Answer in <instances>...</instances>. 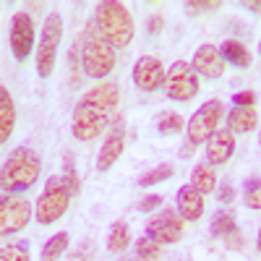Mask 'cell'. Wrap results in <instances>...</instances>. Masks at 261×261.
<instances>
[{"mask_svg": "<svg viewBox=\"0 0 261 261\" xmlns=\"http://www.w3.org/2000/svg\"><path fill=\"white\" fill-rule=\"evenodd\" d=\"M118 86L113 81H99L89 92H84L73 107L71 118V134L79 141H92L102 136V130L113 123L118 110Z\"/></svg>", "mask_w": 261, "mask_h": 261, "instance_id": "cell-1", "label": "cell"}, {"mask_svg": "<svg viewBox=\"0 0 261 261\" xmlns=\"http://www.w3.org/2000/svg\"><path fill=\"white\" fill-rule=\"evenodd\" d=\"M79 55H81V68L89 79H105L115 71V47L99 34L94 18L81 32Z\"/></svg>", "mask_w": 261, "mask_h": 261, "instance_id": "cell-2", "label": "cell"}, {"mask_svg": "<svg viewBox=\"0 0 261 261\" xmlns=\"http://www.w3.org/2000/svg\"><path fill=\"white\" fill-rule=\"evenodd\" d=\"M94 24H97L99 34L110 42L115 50L128 47L134 34H136V24H134V18H130V11L123 3H115V0H102L94 8Z\"/></svg>", "mask_w": 261, "mask_h": 261, "instance_id": "cell-3", "label": "cell"}, {"mask_svg": "<svg viewBox=\"0 0 261 261\" xmlns=\"http://www.w3.org/2000/svg\"><path fill=\"white\" fill-rule=\"evenodd\" d=\"M39 157L37 151L29 146H16L6 165H3V188L6 193H21V191H29L37 180H39Z\"/></svg>", "mask_w": 261, "mask_h": 261, "instance_id": "cell-4", "label": "cell"}, {"mask_svg": "<svg viewBox=\"0 0 261 261\" xmlns=\"http://www.w3.org/2000/svg\"><path fill=\"white\" fill-rule=\"evenodd\" d=\"M68 204H71V191L65 186L63 175H53V178H47L45 188H42L39 199H37L34 220L39 225H53L68 212Z\"/></svg>", "mask_w": 261, "mask_h": 261, "instance_id": "cell-5", "label": "cell"}, {"mask_svg": "<svg viewBox=\"0 0 261 261\" xmlns=\"http://www.w3.org/2000/svg\"><path fill=\"white\" fill-rule=\"evenodd\" d=\"M60 39H63V18H60V13H50L45 18V27H42V34H39V45H37V55H34L37 73L42 79H47L55 68Z\"/></svg>", "mask_w": 261, "mask_h": 261, "instance_id": "cell-6", "label": "cell"}, {"mask_svg": "<svg viewBox=\"0 0 261 261\" xmlns=\"http://www.w3.org/2000/svg\"><path fill=\"white\" fill-rule=\"evenodd\" d=\"M225 118V105L220 99H206L199 110H196L186 125L188 130V144L191 146H199L206 144L217 130H220V120Z\"/></svg>", "mask_w": 261, "mask_h": 261, "instance_id": "cell-7", "label": "cell"}, {"mask_svg": "<svg viewBox=\"0 0 261 261\" xmlns=\"http://www.w3.org/2000/svg\"><path fill=\"white\" fill-rule=\"evenodd\" d=\"M199 73L193 71V65L186 60H175L170 65V71L165 76V94L172 102H188L199 94Z\"/></svg>", "mask_w": 261, "mask_h": 261, "instance_id": "cell-8", "label": "cell"}, {"mask_svg": "<svg viewBox=\"0 0 261 261\" xmlns=\"http://www.w3.org/2000/svg\"><path fill=\"white\" fill-rule=\"evenodd\" d=\"M183 217L178 214V209H162L160 214H154L144 227V235L151 238L160 246H172L180 241L183 235Z\"/></svg>", "mask_w": 261, "mask_h": 261, "instance_id": "cell-9", "label": "cell"}, {"mask_svg": "<svg viewBox=\"0 0 261 261\" xmlns=\"http://www.w3.org/2000/svg\"><path fill=\"white\" fill-rule=\"evenodd\" d=\"M32 220V204L16 193H6L0 199V232L6 238L21 232Z\"/></svg>", "mask_w": 261, "mask_h": 261, "instance_id": "cell-10", "label": "cell"}, {"mask_svg": "<svg viewBox=\"0 0 261 261\" xmlns=\"http://www.w3.org/2000/svg\"><path fill=\"white\" fill-rule=\"evenodd\" d=\"M34 21L27 11H18L13 18H11V27H8V45H11V53L16 60H29L32 55V47H34Z\"/></svg>", "mask_w": 261, "mask_h": 261, "instance_id": "cell-11", "label": "cell"}, {"mask_svg": "<svg viewBox=\"0 0 261 261\" xmlns=\"http://www.w3.org/2000/svg\"><path fill=\"white\" fill-rule=\"evenodd\" d=\"M165 76H167L165 65L154 55H144L134 65V84L141 92H157L160 86H165Z\"/></svg>", "mask_w": 261, "mask_h": 261, "instance_id": "cell-12", "label": "cell"}, {"mask_svg": "<svg viewBox=\"0 0 261 261\" xmlns=\"http://www.w3.org/2000/svg\"><path fill=\"white\" fill-rule=\"evenodd\" d=\"M123 146H125V123L123 118H115V123L110 125V134H107L105 144L99 146V154H97V170L99 172H107L118 157L123 154Z\"/></svg>", "mask_w": 261, "mask_h": 261, "instance_id": "cell-13", "label": "cell"}, {"mask_svg": "<svg viewBox=\"0 0 261 261\" xmlns=\"http://www.w3.org/2000/svg\"><path fill=\"white\" fill-rule=\"evenodd\" d=\"M193 71L204 76V79H220L225 73V58L220 53V47H214V45H199L193 53Z\"/></svg>", "mask_w": 261, "mask_h": 261, "instance_id": "cell-14", "label": "cell"}, {"mask_svg": "<svg viewBox=\"0 0 261 261\" xmlns=\"http://www.w3.org/2000/svg\"><path fill=\"white\" fill-rule=\"evenodd\" d=\"M235 151V134L230 128H220L217 134L206 141V162L214 165H225Z\"/></svg>", "mask_w": 261, "mask_h": 261, "instance_id": "cell-15", "label": "cell"}, {"mask_svg": "<svg viewBox=\"0 0 261 261\" xmlns=\"http://www.w3.org/2000/svg\"><path fill=\"white\" fill-rule=\"evenodd\" d=\"M175 201H178V214L183 217L186 222H196V220H201V214H204V193H199L193 186H183L175 196Z\"/></svg>", "mask_w": 261, "mask_h": 261, "instance_id": "cell-16", "label": "cell"}, {"mask_svg": "<svg viewBox=\"0 0 261 261\" xmlns=\"http://www.w3.org/2000/svg\"><path fill=\"white\" fill-rule=\"evenodd\" d=\"M227 118V128L232 130V134H251V130L256 128L258 123V113L256 107H235L225 115Z\"/></svg>", "mask_w": 261, "mask_h": 261, "instance_id": "cell-17", "label": "cell"}, {"mask_svg": "<svg viewBox=\"0 0 261 261\" xmlns=\"http://www.w3.org/2000/svg\"><path fill=\"white\" fill-rule=\"evenodd\" d=\"M13 125H16V107L13 99L8 94L6 86H0V141H8L13 134Z\"/></svg>", "mask_w": 261, "mask_h": 261, "instance_id": "cell-18", "label": "cell"}, {"mask_svg": "<svg viewBox=\"0 0 261 261\" xmlns=\"http://www.w3.org/2000/svg\"><path fill=\"white\" fill-rule=\"evenodd\" d=\"M220 53H222L225 63L235 65V68H248V65H251V53H248V47L243 45V42H238V39L222 42Z\"/></svg>", "mask_w": 261, "mask_h": 261, "instance_id": "cell-19", "label": "cell"}, {"mask_svg": "<svg viewBox=\"0 0 261 261\" xmlns=\"http://www.w3.org/2000/svg\"><path fill=\"white\" fill-rule=\"evenodd\" d=\"M191 186L199 193H212L217 188V172L209 162H199L191 170Z\"/></svg>", "mask_w": 261, "mask_h": 261, "instance_id": "cell-20", "label": "cell"}, {"mask_svg": "<svg viewBox=\"0 0 261 261\" xmlns=\"http://www.w3.org/2000/svg\"><path fill=\"white\" fill-rule=\"evenodd\" d=\"M130 230H128V225L125 222H115L113 227H110V232H107V251L110 253H123L128 246H130Z\"/></svg>", "mask_w": 261, "mask_h": 261, "instance_id": "cell-21", "label": "cell"}, {"mask_svg": "<svg viewBox=\"0 0 261 261\" xmlns=\"http://www.w3.org/2000/svg\"><path fill=\"white\" fill-rule=\"evenodd\" d=\"M65 251H68V232H55L50 241L42 246L39 261H58Z\"/></svg>", "mask_w": 261, "mask_h": 261, "instance_id": "cell-22", "label": "cell"}, {"mask_svg": "<svg viewBox=\"0 0 261 261\" xmlns=\"http://www.w3.org/2000/svg\"><path fill=\"white\" fill-rule=\"evenodd\" d=\"M183 130V118L172 110H162L157 115V134L160 136H178Z\"/></svg>", "mask_w": 261, "mask_h": 261, "instance_id": "cell-23", "label": "cell"}, {"mask_svg": "<svg viewBox=\"0 0 261 261\" xmlns=\"http://www.w3.org/2000/svg\"><path fill=\"white\" fill-rule=\"evenodd\" d=\"M209 230H212V235H214V238H227L230 232H235V230H238L235 214H232V212H217Z\"/></svg>", "mask_w": 261, "mask_h": 261, "instance_id": "cell-24", "label": "cell"}, {"mask_svg": "<svg viewBox=\"0 0 261 261\" xmlns=\"http://www.w3.org/2000/svg\"><path fill=\"white\" fill-rule=\"evenodd\" d=\"M172 165H157V167H151L149 172H144V175L139 178V186L141 188H149V186H157V183H165V180H170L172 178Z\"/></svg>", "mask_w": 261, "mask_h": 261, "instance_id": "cell-25", "label": "cell"}, {"mask_svg": "<svg viewBox=\"0 0 261 261\" xmlns=\"http://www.w3.org/2000/svg\"><path fill=\"white\" fill-rule=\"evenodd\" d=\"M243 204L248 209L261 212V175L246 180V186H243Z\"/></svg>", "mask_w": 261, "mask_h": 261, "instance_id": "cell-26", "label": "cell"}, {"mask_svg": "<svg viewBox=\"0 0 261 261\" xmlns=\"http://www.w3.org/2000/svg\"><path fill=\"white\" fill-rule=\"evenodd\" d=\"M63 180H65V186H68L71 196H79L81 183H79V170H76V162H73L71 154L63 157Z\"/></svg>", "mask_w": 261, "mask_h": 261, "instance_id": "cell-27", "label": "cell"}, {"mask_svg": "<svg viewBox=\"0 0 261 261\" xmlns=\"http://www.w3.org/2000/svg\"><path fill=\"white\" fill-rule=\"evenodd\" d=\"M0 261H32L29 246L24 241H13V243L3 246V251H0Z\"/></svg>", "mask_w": 261, "mask_h": 261, "instance_id": "cell-28", "label": "cell"}, {"mask_svg": "<svg viewBox=\"0 0 261 261\" xmlns=\"http://www.w3.org/2000/svg\"><path fill=\"white\" fill-rule=\"evenodd\" d=\"M136 256L139 258H144V261H154L157 256H160V243H154L151 238H139L136 241Z\"/></svg>", "mask_w": 261, "mask_h": 261, "instance_id": "cell-29", "label": "cell"}, {"mask_svg": "<svg viewBox=\"0 0 261 261\" xmlns=\"http://www.w3.org/2000/svg\"><path fill=\"white\" fill-rule=\"evenodd\" d=\"M94 256H97L94 243H92V241H81V243L68 253V261H94Z\"/></svg>", "mask_w": 261, "mask_h": 261, "instance_id": "cell-30", "label": "cell"}, {"mask_svg": "<svg viewBox=\"0 0 261 261\" xmlns=\"http://www.w3.org/2000/svg\"><path fill=\"white\" fill-rule=\"evenodd\" d=\"M222 3H217V0H209V3H204V0H188V3L183 6L188 16H196V13H212V11H220Z\"/></svg>", "mask_w": 261, "mask_h": 261, "instance_id": "cell-31", "label": "cell"}, {"mask_svg": "<svg viewBox=\"0 0 261 261\" xmlns=\"http://www.w3.org/2000/svg\"><path fill=\"white\" fill-rule=\"evenodd\" d=\"M253 102H256V94L251 89H243V92L232 94V105L235 107H253Z\"/></svg>", "mask_w": 261, "mask_h": 261, "instance_id": "cell-32", "label": "cell"}, {"mask_svg": "<svg viewBox=\"0 0 261 261\" xmlns=\"http://www.w3.org/2000/svg\"><path fill=\"white\" fill-rule=\"evenodd\" d=\"M160 206H162V196L160 193H149V196H144V201L139 204V212H154Z\"/></svg>", "mask_w": 261, "mask_h": 261, "instance_id": "cell-33", "label": "cell"}, {"mask_svg": "<svg viewBox=\"0 0 261 261\" xmlns=\"http://www.w3.org/2000/svg\"><path fill=\"white\" fill-rule=\"evenodd\" d=\"M225 246H227L230 251H241V248H243V232H241V227L225 238Z\"/></svg>", "mask_w": 261, "mask_h": 261, "instance_id": "cell-34", "label": "cell"}, {"mask_svg": "<svg viewBox=\"0 0 261 261\" xmlns=\"http://www.w3.org/2000/svg\"><path fill=\"white\" fill-rule=\"evenodd\" d=\"M162 27H165V18H162L160 13H157V16H149V21H146V32H149V34H160Z\"/></svg>", "mask_w": 261, "mask_h": 261, "instance_id": "cell-35", "label": "cell"}, {"mask_svg": "<svg viewBox=\"0 0 261 261\" xmlns=\"http://www.w3.org/2000/svg\"><path fill=\"white\" fill-rule=\"evenodd\" d=\"M232 199H235L232 186H230V183H222V186H220V201H222V204H230Z\"/></svg>", "mask_w": 261, "mask_h": 261, "instance_id": "cell-36", "label": "cell"}, {"mask_svg": "<svg viewBox=\"0 0 261 261\" xmlns=\"http://www.w3.org/2000/svg\"><path fill=\"white\" fill-rule=\"evenodd\" d=\"M243 8H248V11H253V13H261V3H258V0H256V3H253V0H246Z\"/></svg>", "mask_w": 261, "mask_h": 261, "instance_id": "cell-37", "label": "cell"}, {"mask_svg": "<svg viewBox=\"0 0 261 261\" xmlns=\"http://www.w3.org/2000/svg\"><path fill=\"white\" fill-rule=\"evenodd\" d=\"M120 261H144V258H139V256H123Z\"/></svg>", "mask_w": 261, "mask_h": 261, "instance_id": "cell-38", "label": "cell"}, {"mask_svg": "<svg viewBox=\"0 0 261 261\" xmlns=\"http://www.w3.org/2000/svg\"><path fill=\"white\" fill-rule=\"evenodd\" d=\"M256 248H258V253H261V230H258V238H256Z\"/></svg>", "mask_w": 261, "mask_h": 261, "instance_id": "cell-39", "label": "cell"}, {"mask_svg": "<svg viewBox=\"0 0 261 261\" xmlns=\"http://www.w3.org/2000/svg\"><path fill=\"white\" fill-rule=\"evenodd\" d=\"M258 53H261V42H258Z\"/></svg>", "mask_w": 261, "mask_h": 261, "instance_id": "cell-40", "label": "cell"}]
</instances>
